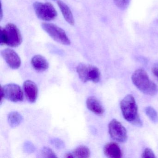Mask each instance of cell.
<instances>
[{
  "instance_id": "cell-4",
  "label": "cell",
  "mask_w": 158,
  "mask_h": 158,
  "mask_svg": "<svg viewBox=\"0 0 158 158\" xmlns=\"http://www.w3.org/2000/svg\"><path fill=\"white\" fill-rule=\"evenodd\" d=\"M77 72L80 80L84 83L91 81L97 83L100 79V72L97 67L93 65L79 64L77 67Z\"/></svg>"
},
{
  "instance_id": "cell-11",
  "label": "cell",
  "mask_w": 158,
  "mask_h": 158,
  "mask_svg": "<svg viewBox=\"0 0 158 158\" xmlns=\"http://www.w3.org/2000/svg\"><path fill=\"white\" fill-rule=\"evenodd\" d=\"M103 152L105 156L109 158H121L123 157V153L120 147L115 142L106 144L103 148Z\"/></svg>"
},
{
  "instance_id": "cell-12",
  "label": "cell",
  "mask_w": 158,
  "mask_h": 158,
  "mask_svg": "<svg viewBox=\"0 0 158 158\" xmlns=\"http://www.w3.org/2000/svg\"><path fill=\"white\" fill-rule=\"evenodd\" d=\"M88 109L97 115H101L104 113V109L99 101L96 97H89L86 100Z\"/></svg>"
},
{
  "instance_id": "cell-19",
  "label": "cell",
  "mask_w": 158,
  "mask_h": 158,
  "mask_svg": "<svg viewBox=\"0 0 158 158\" xmlns=\"http://www.w3.org/2000/svg\"><path fill=\"white\" fill-rule=\"evenodd\" d=\"M41 153L43 157L45 158H56L57 157L56 154L52 150L48 147H44L41 150Z\"/></svg>"
},
{
  "instance_id": "cell-17",
  "label": "cell",
  "mask_w": 158,
  "mask_h": 158,
  "mask_svg": "<svg viewBox=\"0 0 158 158\" xmlns=\"http://www.w3.org/2000/svg\"><path fill=\"white\" fill-rule=\"evenodd\" d=\"M145 112L149 119L152 123H157L158 122V114L157 111L151 106H148L145 109Z\"/></svg>"
},
{
  "instance_id": "cell-9",
  "label": "cell",
  "mask_w": 158,
  "mask_h": 158,
  "mask_svg": "<svg viewBox=\"0 0 158 158\" xmlns=\"http://www.w3.org/2000/svg\"><path fill=\"white\" fill-rule=\"evenodd\" d=\"M1 55L9 66L13 69H17L21 65V60L19 55L13 50L5 49L2 51Z\"/></svg>"
},
{
  "instance_id": "cell-23",
  "label": "cell",
  "mask_w": 158,
  "mask_h": 158,
  "mask_svg": "<svg viewBox=\"0 0 158 158\" xmlns=\"http://www.w3.org/2000/svg\"><path fill=\"white\" fill-rule=\"evenodd\" d=\"M65 158H73V154L71 152H68V153L65 154Z\"/></svg>"
},
{
  "instance_id": "cell-18",
  "label": "cell",
  "mask_w": 158,
  "mask_h": 158,
  "mask_svg": "<svg viewBox=\"0 0 158 158\" xmlns=\"http://www.w3.org/2000/svg\"><path fill=\"white\" fill-rule=\"evenodd\" d=\"M116 7L122 10H124L129 6L130 0H113Z\"/></svg>"
},
{
  "instance_id": "cell-22",
  "label": "cell",
  "mask_w": 158,
  "mask_h": 158,
  "mask_svg": "<svg viewBox=\"0 0 158 158\" xmlns=\"http://www.w3.org/2000/svg\"><path fill=\"white\" fill-rule=\"evenodd\" d=\"M152 72L158 80V64H156L152 68Z\"/></svg>"
},
{
  "instance_id": "cell-1",
  "label": "cell",
  "mask_w": 158,
  "mask_h": 158,
  "mask_svg": "<svg viewBox=\"0 0 158 158\" xmlns=\"http://www.w3.org/2000/svg\"><path fill=\"white\" fill-rule=\"evenodd\" d=\"M120 107L123 116L126 121L136 126L142 125L138 114L136 102L132 95H127L122 100Z\"/></svg>"
},
{
  "instance_id": "cell-15",
  "label": "cell",
  "mask_w": 158,
  "mask_h": 158,
  "mask_svg": "<svg viewBox=\"0 0 158 158\" xmlns=\"http://www.w3.org/2000/svg\"><path fill=\"white\" fill-rule=\"evenodd\" d=\"M8 122L11 127L18 126L23 121V117L18 112L13 111L10 113L8 116Z\"/></svg>"
},
{
  "instance_id": "cell-6",
  "label": "cell",
  "mask_w": 158,
  "mask_h": 158,
  "mask_svg": "<svg viewBox=\"0 0 158 158\" xmlns=\"http://www.w3.org/2000/svg\"><path fill=\"white\" fill-rule=\"evenodd\" d=\"M1 94V103L4 98L14 102L23 100V92L22 88L15 84H7L2 87Z\"/></svg>"
},
{
  "instance_id": "cell-14",
  "label": "cell",
  "mask_w": 158,
  "mask_h": 158,
  "mask_svg": "<svg viewBox=\"0 0 158 158\" xmlns=\"http://www.w3.org/2000/svg\"><path fill=\"white\" fill-rule=\"evenodd\" d=\"M57 4L61 11L62 14L65 21L71 25L74 24L75 21L73 13L69 7L63 2L58 1Z\"/></svg>"
},
{
  "instance_id": "cell-10",
  "label": "cell",
  "mask_w": 158,
  "mask_h": 158,
  "mask_svg": "<svg viewBox=\"0 0 158 158\" xmlns=\"http://www.w3.org/2000/svg\"><path fill=\"white\" fill-rule=\"evenodd\" d=\"M23 90L26 98L31 103L35 102L38 95V89L35 83L30 80L24 82Z\"/></svg>"
},
{
  "instance_id": "cell-13",
  "label": "cell",
  "mask_w": 158,
  "mask_h": 158,
  "mask_svg": "<svg viewBox=\"0 0 158 158\" xmlns=\"http://www.w3.org/2000/svg\"><path fill=\"white\" fill-rule=\"evenodd\" d=\"M33 68L38 72H44L49 67V63L46 58L40 55H35L31 60Z\"/></svg>"
},
{
  "instance_id": "cell-7",
  "label": "cell",
  "mask_w": 158,
  "mask_h": 158,
  "mask_svg": "<svg viewBox=\"0 0 158 158\" xmlns=\"http://www.w3.org/2000/svg\"><path fill=\"white\" fill-rule=\"evenodd\" d=\"M34 10L37 16L40 20L51 21L57 16V12L54 7L49 2H35L34 3Z\"/></svg>"
},
{
  "instance_id": "cell-16",
  "label": "cell",
  "mask_w": 158,
  "mask_h": 158,
  "mask_svg": "<svg viewBox=\"0 0 158 158\" xmlns=\"http://www.w3.org/2000/svg\"><path fill=\"white\" fill-rule=\"evenodd\" d=\"M72 153L73 158H89L90 155L89 148L85 146L77 147L73 151Z\"/></svg>"
},
{
  "instance_id": "cell-3",
  "label": "cell",
  "mask_w": 158,
  "mask_h": 158,
  "mask_svg": "<svg viewBox=\"0 0 158 158\" xmlns=\"http://www.w3.org/2000/svg\"><path fill=\"white\" fill-rule=\"evenodd\" d=\"M23 38L17 27L13 23H9L5 27H1L0 44L7 45L12 48H16L21 45Z\"/></svg>"
},
{
  "instance_id": "cell-20",
  "label": "cell",
  "mask_w": 158,
  "mask_h": 158,
  "mask_svg": "<svg viewBox=\"0 0 158 158\" xmlns=\"http://www.w3.org/2000/svg\"><path fill=\"white\" fill-rule=\"evenodd\" d=\"M142 158H155V154L151 149L147 148L144 150L142 154Z\"/></svg>"
},
{
  "instance_id": "cell-5",
  "label": "cell",
  "mask_w": 158,
  "mask_h": 158,
  "mask_svg": "<svg viewBox=\"0 0 158 158\" xmlns=\"http://www.w3.org/2000/svg\"><path fill=\"white\" fill-rule=\"evenodd\" d=\"M43 30L55 41L62 45H69L71 41L63 29L53 24L43 23L41 25Z\"/></svg>"
},
{
  "instance_id": "cell-21",
  "label": "cell",
  "mask_w": 158,
  "mask_h": 158,
  "mask_svg": "<svg viewBox=\"0 0 158 158\" xmlns=\"http://www.w3.org/2000/svg\"><path fill=\"white\" fill-rule=\"evenodd\" d=\"M52 143L56 148H62L64 147V143L61 139H52Z\"/></svg>"
},
{
  "instance_id": "cell-8",
  "label": "cell",
  "mask_w": 158,
  "mask_h": 158,
  "mask_svg": "<svg viewBox=\"0 0 158 158\" xmlns=\"http://www.w3.org/2000/svg\"><path fill=\"white\" fill-rule=\"evenodd\" d=\"M109 132L111 137L115 141L121 143L127 140L126 129L119 121L113 119L109 124Z\"/></svg>"
},
{
  "instance_id": "cell-2",
  "label": "cell",
  "mask_w": 158,
  "mask_h": 158,
  "mask_svg": "<svg viewBox=\"0 0 158 158\" xmlns=\"http://www.w3.org/2000/svg\"><path fill=\"white\" fill-rule=\"evenodd\" d=\"M133 84L142 93L149 96H154L158 91L155 83L150 79L146 71L143 69L136 70L132 76Z\"/></svg>"
}]
</instances>
